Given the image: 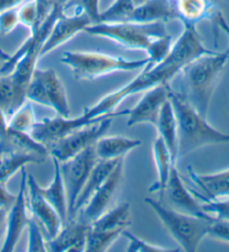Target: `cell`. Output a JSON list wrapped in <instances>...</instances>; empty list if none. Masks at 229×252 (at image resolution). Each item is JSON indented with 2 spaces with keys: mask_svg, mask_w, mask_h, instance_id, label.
Wrapping results in <instances>:
<instances>
[{
  "mask_svg": "<svg viewBox=\"0 0 229 252\" xmlns=\"http://www.w3.org/2000/svg\"><path fill=\"white\" fill-rule=\"evenodd\" d=\"M8 58H9V54H7V53L0 55V68H1V65L3 64V63L8 60Z\"/></svg>",
  "mask_w": 229,
  "mask_h": 252,
  "instance_id": "cell-47",
  "label": "cell"
},
{
  "mask_svg": "<svg viewBox=\"0 0 229 252\" xmlns=\"http://www.w3.org/2000/svg\"><path fill=\"white\" fill-rule=\"evenodd\" d=\"M130 216H132L130 205L128 203H122L117 207L106 211L97 220H94L90 226L92 230L118 231L124 233L130 224Z\"/></svg>",
  "mask_w": 229,
  "mask_h": 252,
  "instance_id": "cell-27",
  "label": "cell"
},
{
  "mask_svg": "<svg viewBox=\"0 0 229 252\" xmlns=\"http://www.w3.org/2000/svg\"><path fill=\"white\" fill-rule=\"evenodd\" d=\"M92 19L85 13L76 11L73 15L62 11L57 18L41 51V58L46 57L65 43L71 41L79 33L92 25Z\"/></svg>",
  "mask_w": 229,
  "mask_h": 252,
  "instance_id": "cell-13",
  "label": "cell"
},
{
  "mask_svg": "<svg viewBox=\"0 0 229 252\" xmlns=\"http://www.w3.org/2000/svg\"><path fill=\"white\" fill-rule=\"evenodd\" d=\"M210 200L216 205V206H219V207H222V208H226V210H229V198L217 199V200L210 199Z\"/></svg>",
  "mask_w": 229,
  "mask_h": 252,
  "instance_id": "cell-46",
  "label": "cell"
},
{
  "mask_svg": "<svg viewBox=\"0 0 229 252\" xmlns=\"http://www.w3.org/2000/svg\"><path fill=\"white\" fill-rule=\"evenodd\" d=\"M216 21H217V25L220 27V30H222L224 33L227 35V37L229 38V24L227 23L226 19H225L222 13L216 14Z\"/></svg>",
  "mask_w": 229,
  "mask_h": 252,
  "instance_id": "cell-43",
  "label": "cell"
},
{
  "mask_svg": "<svg viewBox=\"0 0 229 252\" xmlns=\"http://www.w3.org/2000/svg\"><path fill=\"white\" fill-rule=\"evenodd\" d=\"M153 158L154 162H155L157 177L153 186L149 187V191L159 192L160 198L163 199L171 170L175 163L173 162L171 153L160 136H157L153 143Z\"/></svg>",
  "mask_w": 229,
  "mask_h": 252,
  "instance_id": "cell-23",
  "label": "cell"
},
{
  "mask_svg": "<svg viewBox=\"0 0 229 252\" xmlns=\"http://www.w3.org/2000/svg\"><path fill=\"white\" fill-rule=\"evenodd\" d=\"M90 224L78 219L69 220L58 231V233L46 242L47 251L52 252H81L86 251V236Z\"/></svg>",
  "mask_w": 229,
  "mask_h": 252,
  "instance_id": "cell-17",
  "label": "cell"
},
{
  "mask_svg": "<svg viewBox=\"0 0 229 252\" xmlns=\"http://www.w3.org/2000/svg\"><path fill=\"white\" fill-rule=\"evenodd\" d=\"M39 185L31 175L27 173V200H29V208L31 216L36 219L41 225L44 227L47 234V240L54 238L58 233L63 225V222L45 197L39 190Z\"/></svg>",
  "mask_w": 229,
  "mask_h": 252,
  "instance_id": "cell-15",
  "label": "cell"
},
{
  "mask_svg": "<svg viewBox=\"0 0 229 252\" xmlns=\"http://www.w3.org/2000/svg\"><path fill=\"white\" fill-rule=\"evenodd\" d=\"M175 7L181 23L195 25L214 15V8H216L210 0H176Z\"/></svg>",
  "mask_w": 229,
  "mask_h": 252,
  "instance_id": "cell-28",
  "label": "cell"
},
{
  "mask_svg": "<svg viewBox=\"0 0 229 252\" xmlns=\"http://www.w3.org/2000/svg\"><path fill=\"white\" fill-rule=\"evenodd\" d=\"M17 195L11 194L7 188V183L0 184V210L9 211L16 202Z\"/></svg>",
  "mask_w": 229,
  "mask_h": 252,
  "instance_id": "cell-41",
  "label": "cell"
},
{
  "mask_svg": "<svg viewBox=\"0 0 229 252\" xmlns=\"http://www.w3.org/2000/svg\"><path fill=\"white\" fill-rule=\"evenodd\" d=\"M18 24L19 17L17 8L0 13V34L1 35L10 34L17 27Z\"/></svg>",
  "mask_w": 229,
  "mask_h": 252,
  "instance_id": "cell-39",
  "label": "cell"
},
{
  "mask_svg": "<svg viewBox=\"0 0 229 252\" xmlns=\"http://www.w3.org/2000/svg\"><path fill=\"white\" fill-rule=\"evenodd\" d=\"M46 157L30 152H7L0 156V184L8 183L16 172L27 164L44 162Z\"/></svg>",
  "mask_w": 229,
  "mask_h": 252,
  "instance_id": "cell-26",
  "label": "cell"
},
{
  "mask_svg": "<svg viewBox=\"0 0 229 252\" xmlns=\"http://www.w3.org/2000/svg\"><path fill=\"white\" fill-rule=\"evenodd\" d=\"M18 17L19 24L26 26L30 32L39 26L37 7L34 0L33 1L25 3V5H23L21 8H18Z\"/></svg>",
  "mask_w": 229,
  "mask_h": 252,
  "instance_id": "cell-37",
  "label": "cell"
},
{
  "mask_svg": "<svg viewBox=\"0 0 229 252\" xmlns=\"http://www.w3.org/2000/svg\"><path fill=\"white\" fill-rule=\"evenodd\" d=\"M60 62L72 71L77 80L89 81L114 72L144 69L149 64L148 58L128 60L121 57L86 51H65L60 58Z\"/></svg>",
  "mask_w": 229,
  "mask_h": 252,
  "instance_id": "cell-5",
  "label": "cell"
},
{
  "mask_svg": "<svg viewBox=\"0 0 229 252\" xmlns=\"http://www.w3.org/2000/svg\"><path fill=\"white\" fill-rule=\"evenodd\" d=\"M113 114H109V115H113ZM107 116L92 118V120L86 118L84 114H82L81 116L73 118L70 116H58L57 118L45 117L43 118L42 121H37L36 123H35L34 127L30 132V135L33 136L35 140L45 144L47 147L49 144L53 143V142L60 140L66 135H69V134L77 131V129L85 127V126L91 125L93 123H97V122H99L102 118Z\"/></svg>",
  "mask_w": 229,
  "mask_h": 252,
  "instance_id": "cell-11",
  "label": "cell"
},
{
  "mask_svg": "<svg viewBox=\"0 0 229 252\" xmlns=\"http://www.w3.org/2000/svg\"><path fill=\"white\" fill-rule=\"evenodd\" d=\"M208 236L229 243V220L214 216L209 226Z\"/></svg>",
  "mask_w": 229,
  "mask_h": 252,
  "instance_id": "cell-38",
  "label": "cell"
},
{
  "mask_svg": "<svg viewBox=\"0 0 229 252\" xmlns=\"http://www.w3.org/2000/svg\"><path fill=\"white\" fill-rule=\"evenodd\" d=\"M228 60L229 49L200 57L181 70L183 92L181 94L201 116L207 118L215 89Z\"/></svg>",
  "mask_w": 229,
  "mask_h": 252,
  "instance_id": "cell-1",
  "label": "cell"
},
{
  "mask_svg": "<svg viewBox=\"0 0 229 252\" xmlns=\"http://www.w3.org/2000/svg\"><path fill=\"white\" fill-rule=\"evenodd\" d=\"M21 186L17 198L10 210L7 212L6 232L1 244L2 252H11L21 239L25 227H27L30 216L29 215V200H27V171L25 167L21 170Z\"/></svg>",
  "mask_w": 229,
  "mask_h": 252,
  "instance_id": "cell-10",
  "label": "cell"
},
{
  "mask_svg": "<svg viewBox=\"0 0 229 252\" xmlns=\"http://www.w3.org/2000/svg\"><path fill=\"white\" fill-rule=\"evenodd\" d=\"M122 235L118 231H98L92 230L90 226L89 234L86 236V251L104 252L107 251L113 244Z\"/></svg>",
  "mask_w": 229,
  "mask_h": 252,
  "instance_id": "cell-31",
  "label": "cell"
},
{
  "mask_svg": "<svg viewBox=\"0 0 229 252\" xmlns=\"http://www.w3.org/2000/svg\"><path fill=\"white\" fill-rule=\"evenodd\" d=\"M155 127L159 136L169 149L171 153L173 162L176 164L177 160V125L174 109L170 99L165 102L161 110L159 120L156 122Z\"/></svg>",
  "mask_w": 229,
  "mask_h": 252,
  "instance_id": "cell-25",
  "label": "cell"
},
{
  "mask_svg": "<svg viewBox=\"0 0 229 252\" xmlns=\"http://www.w3.org/2000/svg\"><path fill=\"white\" fill-rule=\"evenodd\" d=\"M145 203L157 215L170 235L179 244L181 250L188 252L197 251L202 240L208 236L209 226L214 215L208 218H199L165 206L162 200L148 198V197L145 198Z\"/></svg>",
  "mask_w": 229,
  "mask_h": 252,
  "instance_id": "cell-4",
  "label": "cell"
},
{
  "mask_svg": "<svg viewBox=\"0 0 229 252\" xmlns=\"http://www.w3.org/2000/svg\"><path fill=\"white\" fill-rule=\"evenodd\" d=\"M122 235H125L129 241L128 248H127L128 252H165V251H172V250L168 249V248H163L161 246H156V244H153V243H149L147 241H145V240L132 234L127 230L124 231Z\"/></svg>",
  "mask_w": 229,
  "mask_h": 252,
  "instance_id": "cell-36",
  "label": "cell"
},
{
  "mask_svg": "<svg viewBox=\"0 0 229 252\" xmlns=\"http://www.w3.org/2000/svg\"><path fill=\"white\" fill-rule=\"evenodd\" d=\"M171 1H173V2H175V1H176V0H171Z\"/></svg>",
  "mask_w": 229,
  "mask_h": 252,
  "instance_id": "cell-51",
  "label": "cell"
},
{
  "mask_svg": "<svg viewBox=\"0 0 229 252\" xmlns=\"http://www.w3.org/2000/svg\"><path fill=\"white\" fill-rule=\"evenodd\" d=\"M171 47H172V37L170 36L169 34L165 35V36H162L160 38L155 39V41L152 43V45L149 46L147 52H146V54H147V57L146 58H148L149 64L154 65L163 61L170 53Z\"/></svg>",
  "mask_w": 229,
  "mask_h": 252,
  "instance_id": "cell-35",
  "label": "cell"
},
{
  "mask_svg": "<svg viewBox=\"0 0 229 252\" xmlns=\"http://www.w3.org/2000/svg\"><path fill=\"white\" fill-rule=\"evenodd\" d=\"M181 70L182 69L180 66L168 64L163 61L154 65L147 64L144 69H142V72L127 85L102 97L91 107L86 108L84 115L92 120V118H99L113 114L116 112L121 101L127 97L138 93L147 92L148 89L157 85L169 84V81L172 80L177 73H180Z\"/></svg>",
  "mask_w": 229,
  "mask_h": 252,
  "instance_id": "cell-3",
  "label": "cell"
},
{
  "mask_svg": "<svg viewBox=\"0 0 229 252\" xmlns=\"http://www.w3.org/2000/svg\"><path fill=\"white\" fill-rule=\"evenodd\" d=\"M26 100V93L18 88L10 74H0V109L7 117Z\"/></svg>",
  "mask_w": 229,
  "mask_h": 252,
  "instance_id": "cell-29",
  "label": "cell"
},
{
  "mask_svg": "<svg viewBox=\"0 0 229 252\" xmlns=\"http://www.w3.org/2000/svg\"><path fill=\"white\" fill-rule=\"evenodd\" d=\"M170 101L176 117L177 160L207 145L228 143L229 134L209 124L207 118L201 116L182 94L171 92Z\"/></svg>",
  "mask_w": 229,
  "mask_h": 252,
  "instance_id": "cell-2",
  "label": "cell"
},
{
  "mask_svg": "<svg viewBox=\"0 0 229 252\" xmlns=\"http://www.w3.org/2000/svg\"><path fill=\"white\" fill-rule=\"evenodd\" d=\"M142 145V141L126 136H102L94 144L96 155L99 160L122 159L128 152Z\"/></svg>",
  "mask_w": 229,
  "mask_h": 252,
  "instance_id": "cell-22",
  "label": "cell"
},
{
  "mask_svg": "<svg viewBox=\"0 0 229 252\" xmlns=\"http://www.w3.org/2000/svg\"><path fill=\"white\" fill-rule=\"evenodd\" d=\"M22 1L23 0H0V13L13 9V8H17Z\"/></svg>",
  "mask_w": 229,
  "mask_h": 252,
  "instance_id": "cell-42",
  "label": "cell"
},
{
  "mask_svg": "<svg viewBox=\"0 0 229 252\" xmlns=\"http://www.w3.org/2000/svg\"><path fill=\"white\" fill-rule=\"evenodd\" d=\"M165 194L168 196L170 204L172 205V208L176 211L188 213V214L199 216V218L210 216V214L203 211L202 205L198 203L197 196L193 192L189 191L188 188L184 186L183 181L177 172L176 165H173L171 170V175H170L167 188L164 191V195Z\"/></svg>",
  "mask_w": 229,
  "mask_h": 252,
  "instance_id": "cell-18",
  "label": "cell"
},
{
  "mask_svg": "<svg viewBox=\"0 0 229 252\" xmlns=\"http://www.w3.org/2000/svg\"><path fill=\"white\" fill-rule=\"evenodd\" d=\"M41 223L38 220L30 216L29 225V244H27V251L29 252H43L47 251L46 239L43 234Z\"/></svg>",
  "mask_w": 229,
  "mask_h": 252,
  "instance_id": "cell-34",
  "label": "cell"
},
{
  "mask_svg": "<svg viewBox=\"0 0 229 252\" xmlns=\"http://www.w3.org/2000/svg\"><path fill=\"white\" fill-rule=\"evenodd\" d=\"M94 36L108 38L125 49L147 52L155 39L168 35L165 23H96L86 29Z\"/></svg>",
  "mask_w": 229,
  "mask_h": 252,
  "instance_id": "cell-6",
  "label": "cell"
},
{
  "mask_svg": "<svg viewBox=\"0 0 229 252\" xmlns=\"http://www.w3.org/2000/svg\"><path fill=\"white\" fill-rule=\"evenodd\" d=\"M37 7L38 25L45 21L57 7H64L66 0H34Z\"/></svg>",
  "mask_w": 229,
  "mask_h": 252,
  "instance_id": "cell-40",
  "label": "cell"
},
{
  "mask_svg": "<svg viewBox=\"0 0 229 252\" xmlns=\"http://www.w3.org/2000/svg\"><path fill=\"white\" fill-rule=\"evenodd\" d=\"M8 117L5 113L0 109V140L6 135L8 132Z\"/></svg>",
  "mask_w": 229,
  "mask_h": 252,
  "instance_id": "cell-44",
  "label": "cell"
},
{
  "mask_svg": "<svg viewBox=\"0 0 229 252\" xmlns=\"http://www.w3.org/2000/svg\"><path fill=\"white\" fill-rule=\"evenodd\" d=\"M169 84H161L145 92L142 99L129 109L128 126H135L140 124L156 125L161 110L165 102L170 99Z\"/></svg>",
  "mask_w": 229,
  "mask_h": 252,
  "instance_id": "cell-14",
  "label": "cell"
},
{
  "mask_svg": "<svg viewBox=\"0 0 229 252\" xmlns=\"http://www.w3.org/2000/svg\"><path fill=\"white\" fill-rule=\"evenodd\" d=\"M26 99L52 108L58 116L71 114L64 86L54 69H36L27 87Z\"/></svg>",
  "mask_w": 229,
  "mask_h": 252,
  "instance_id": "cell-8",
  "label": "cell"
},
{
  "mask_svg": "<svg viewBox=\"0 0 229 252\" xmlns=\"http://www.w3.org/2000/svg\"><path fill=\"white\" fill-rule=\"evenodd\" d=\"M135 5L133 0H114L107 9L101 11L98 23H124L128 22Z\"/></svg>",
  "mask_w": 229,
  "mask_h": 252,
  "instance_id": "cell-32",
  "label": "cell"
},
{
  "mask_svg": "<svg viewBox=\"0 0 229 252\" xmlns=\"http://www.w3.org/2000/svg\"><path fill=\"white\" fill-rule=\"evenodd\" d=\"M54 165V177L52 183L49 186L43 188L39 187L42 195L45 197V199L49 202L54 210L60 215L63 224L69 220V207H68V198H66V191L63 183L60 161L52 158Z\"/></svg>",
  "mask_w": 229,
  "mask_h": 252,
  "instance_id": "cell-21",
  "label": "cell"
},
{
  "mask_svg": "<svg viewBox=\"0 0 229 252\" xmlns=\"http://www.w3.org/2000/svg\"><path fill=\"white\" fill-rule=\"evenodd\" d=\"M128 114L129 109L116 112L113 115L102 118L97 123L77 129V131L72 132L69 135L47 145L49 155L52 156V158H55L60 162L76 157L79 153L85 151L86 149L92 147L100 137L106 135V133L109 131L110 126H112L113 118L127 116Z\"/></svg>",
  "mask_w": 229,
  "mask_h": 252,
  "instance_id": "cell-7",
  "label": "cell"
},
{
  "mask_svg": "<svg viewBox=\"0 0 229 252\" xmlns=\"http://www.w3.org/2000/svg\"><path fill=\"white\" fill-rule=\"evenodd\" d=\"M189 170L193 183L206 192V198L212 200L229 198V169L210 175H198L191 168Z\"/></svg>",
  "mask_w": 229,
  "mask_h": 252,
  "instance_id": "cell-24",
  "label": "cell"
},
{
  "mask_svg": "<svg viewBox=\"0 0 229 252\" xmlns=\"http://www.w3.org/2000/svg\"><path fill=\"white\" fill-rule=\"evenodd\" d=\"M98 160L99 159L96 155L94 145H92L76 157L60 162L62 178L66 191V198H68L69 220H73L77 200Z\"/></svg>",
  "mask_w": 229,
  "mask_h": 252,
  "instance_id": "cell-9",
  "label": "cell"
},
{
  "mask_svg": "<svg viewBox=\"0 0 229 252\" xmlns=\"http://www.w3.org/2000/svg\"><path fill=\"white\" fill-rule=\"evenodd\" d=\"M6 222H7V211L0 210V240L6 232Z\"/></svg>",
  "mask_w": 229,
  "mask_h": 252,
  "instance_id": "cell-45",
  "label": "cell"
},
{
  "mask_svg": "<svg viewBox=\"0 0 229 252\" xmlns=\"http://www.w3.org/2000/svg\"><path fill=\"white\" fill-rule=\"evenodd\" d=\"M34 109L30 101L26 100L21 107L17 108L8 117V127L17 132L30 134L35 123H36Z\"/></svg>",
  "mask_w": 229,
  "mask_h": 252,
  "instance_id": "cell-30",
  "label": "cell"
},
{
  "mask_svg": "<svg viewBox=\"0 0 229 252\" xmlns=\"http://www.w3.org/2000/svg\"><path fill=\"white\" fill-rule=\"evenodd\" d=\"M122 173H124V159L119 161V163L110 173L107 180L94 192L91 198L89 199V202L86 204V206L79 212L81 214L80 220L91 224L94 220H97L108 210L109 205L112 204L120 185Z\"/></svg>",
  "mask_w": 229,
  "mask_h": 252,
  "instance_id": "cell-16",
  "label": "cell"
},
{
  "mask_svg": "<svg viewBox=\"0 0 229 252\" xmlns=\"http://www.w3.org/2000/svg\"><path fill=\"white\" fill-rule=\"evenodd\" d=\"M182 33L174 44H172L170 53L163 60L168 64L180 66L181 69L200 57L214 53V51L204 46L195 24L182 23Z\"/></svg>",
  "mask_w": 229,
  "mask_h": 252,
  "instance_id": "cell-12",
  "label": "cell"
},
{
  "mask_svg": "<svg viewBox=\"0 0 229 252\" xmlns=\"http://www.w3.org/2000/svg\"><path fill=\"white\" fill-rule=\"evenodd\" d=\"M210 1L214 3V5L216 6V7H218V6H220V3H222V0H210Z\"/></svg>",
  "mask_w": 229,
  "mask_h": 252,
  "instance_id": "cell-49",
  "label": "cell"
},
{
  "mask_svg": "<svg viewBox=\"0 0 229 252\" xmlns=\"http://www.w3.org/2000/svg\"><path fill=\"white\" fill-rule=\"evenodd\" d=\"M179 19L175 2L171 0H147L134 9L129 21L132 23H167Z\"/></svg>",
  "mask_w": 229,
  "mask_h": 252,
  "instance_id": "cell-19",
  "label": "cell"
},
{
  "mask_svg": "<svg viewBox=\"0 0 229 252\" xmlns=\"http://www.w3.org/2000/svg\"><path fill=\"white\" fill-rule=\"evenodd\" d=\"M76 9L80 13H85L92 19L93 24L99 22L100 18V0H66L63 11Z\"/></svg>",
  "mask_w": 229,
  "mask_h": 252,
  "instance_id": "cell-33",
  "label": "cell"
},
{
  "mask_svg": "<svg viewBox=\"0 0 229 252\" xmlns=\"http://www.w3.org/2000/svg\"><path fill=\"white\" fill-rule=\"evenodd\" d=\"M2 54H5V52H3L2 50H0V55H2Z\"/></svg>",
  "mask_w": 229,
  "mask_h": 252,
  "instance_id": "cell-50",
  "label": "cell"
},
{
  "mask_svg": "<svg viewBox=\"0 0 229 252\" xmlns=\"http://www.w3.org/2000/svg\"><path fill=\"white\" fill-rule=\"evenodd\" d=\"M145 1H147V0H133V2H134V5H135V7L142 5V3H144Z\"/></svg>",
  "mask_w": 229,
  "mask_h": 252,
  "instance_id": "cell-48",
  "label": "cell"
},
{
  "mask_svg": "<svg viewBox=\"0 0 229 252\" xmlns=\"http://www.w3.org/2000/svg\"><path fill=\"white\" fill-rule=\"evenodd\" d=\"M124 159V158H122ZM118 160H98V162L94 165L91 173H90L88 180L85 185L84 189H82L80 196L77 200L76 207H74V214L73 219H77V215L79 214L82 208L86 206V204L89 202V199L91 198L92 195L96 192L102 184L107 180L110 173L114 171V169L117 167V164L119 163Z\"/></svg>",
  "mask_w": 229,
  "mask_h": 252,
  "instance_id": "cell-20",
  "label": "cell"
}]
</instances>
